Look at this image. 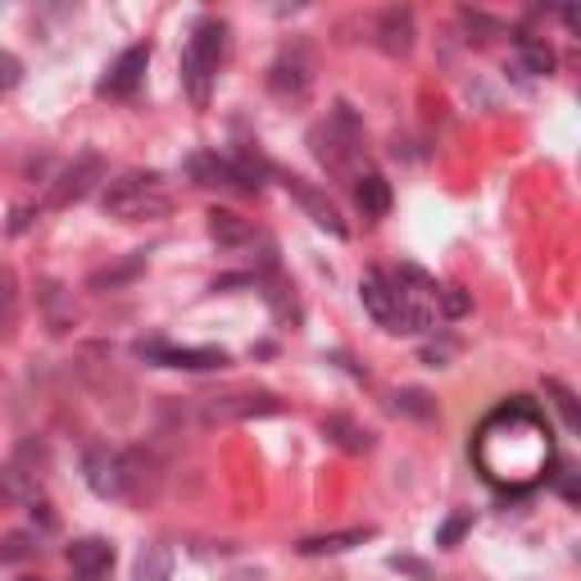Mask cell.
Returning <instances> with one entry per match:
<instances>
[{
  "label": "cell",
  "mask_w": 581,
  "mask_h": 581,
  "mask_svg": "<svg viewBox=\"0 0 581 581\" xmlns=\"http://www.w3.org/2000/svg\"><path fill=\"white\" fill-rule=\"evenodd\" d=\"M477 463L487 472L491 487H509V491H531L541 481V472L554 459L550 431L537 418L531 405H509L500 409L487 427L477 431Z\"/></svg>",
  "instance_id": "obj_1"
},
{
  "label": "cell",
  "mask_w": 581,
  "mask_h": 581,
  "mask_svg": "<svg viewBox=\"0 0 581 581\" xmlns=\"http://www.w3.org/2000/svg\"><path fill=\"white\" fill-rule=\"evenodd\" d=\"M223 51H227V23L223 19L196 23V32L186 41V55H182V82L201 110L210 105V86H214V73L223 64Z\"/></svg>",
  "instance_id": "obj_2"
},
{
  "label": "cell",
  "mask_w": 581,
  "mask_h": 581,
  "mask_svg": "<svg viewBox=\"0 0 581 581\" xmlns=\"http://www.w3.org/2000/svg\"><path fill=\"white\" fill-rule=\"evenodd\" d=\"M45 477H51V446H45L41 436H23L10 455V463L0 468V500L37 504L45 491Z\"/></svg>",
  "instance_id": "obj_3"
},
{
  "label": "cell",
  "mask_w": 581,
  "mask_h": 581,
  "mask_svg": "<svg viewBox=\"0 0 581 581\" xmlns=\"http://www.w3.org/2000/svg\"><path fill=\"white\" fill-rule=\"evenodd\" d=\"M105 214L110 218H164L169 214V196L160 191V177L155 173H123L105 186L101 196Z\"/></svg>",
  "instance_id": "obj_4"
},
{
  "label": "cell",
  "mask_w": 581,
  "mask_h": 581,
  "mask_svg": "<svg viewBox=\"0 0 581 581\" xmlns=\"http://www.w3.org/2000/svg\"><path fill=\"white\" fill-rule=\"evenodd\" d=\"M136 355L160 364V368H182V373H214V368L232 364V355L223 346H186V350H177V346H164V342H141Z\"/></svg>",
  "instance_id": "obj_5"
},
{
  "label": "cell",
  "mask_w": 581,
  "mask_h": 581,
  "mask_svg": "<svg viewBox=\"0 0 581 581\" xmlns=\"http://www.w3.org/2000/svg\"><path fill=\"white\" fill-rule=\"evenodd\" d=\"M282 414V400L273 391H232V396H214L205 405V422H255V418H273Z\"/></svg>",
  "instance_id": "obj_6"
},
{
  "label": "cell",
  "mask_w": 581,
  "mask_h": 581,
  "mask_svg": "<svg viewBox=\"0 0 581 581\" xmlns=\"http://www.w3.org/2000/svg\"><path fill=\"white\" fill-rule=\"evenodd\" d=\"M82 477L86 487L101 500H123L128 496V472H123V455L110 446H91L82 455Z\"/></svg>",
  "instance_id": "obj_7"
},
{
  "label": "cell",
  "mask_w": 581,
  "mask_h": 581,
  "mask_svg": "<svg viewBox=\"0 0 581 581\" xmlns=\"http://www.w3.org/2000/svg\"><path fill=\"white\" fill-rule=\"evenodd\" d=\"M282 186L290 191V196H296V205L323 227V232H332L336 241H346L350 236V227H346V218H342V210H336L332 205V196H327V191L323 186H314V182H305V177H296V173H290V177H282Z\"/></svg>",
  "instance_id": "obj_8"
},
{
  "label": "cell",
  "mask_w": 581,
  "mask_h": 581,
  "mask_svg": "<svg viewBox=\"0 0 581 581\" xmlns=\"http://www.w3.org/2000/svg\"><path fill=\"white\" fill-rule=\"evenodd\" d=\"M101 177H105V160H101V155H78V160L55 177L51 201H45V205H51V210H69V205H78Z\"/></svg>",
  "instance_id": "obj_9"
},
{
  "label": "cell",
  "mask_w": 581,
  "mask_h": 581,
  "mask_svg": "<svg viewBox=\"0 0 581 581\" xmlns=\"http://www.w3.org/2000/svg\"><path fill=\"white\" fill-rule=\"evenodd\" d=\"M414 37H418V28H414V10H405V6L381 10L377 28H373L377 51H381V55H391V60H405V55L414 51Z\"/></svg>",
  "instance_id": "obj_10"
},
{
  "label": "cell",
  "mask_w": 581,
  "mask_h": 581,
  "mask_svg": "<svg viewBox=\"0 0 581 581\" xmlns=\"http://www.w3.org/2000/svg\"><path fill=\"white\" fill-rule=\"evenodd\" d=\"M145 64H151V45H128V51L110 64V73L101 78V95H114V101H123V95H132L145 78Z\"/></svg>",
  "instance_id": "obj_11"
},
{
  "label": "cell",
  "mask_w": 581,
  "mask_h": 581,
  "mask_svg": "<svg viewBox=\"0 0 581 581\" xmlns=\"http://www.w3.org/2000/svg\"><path fill=\"white\" fill-rule=\"evenodd\" d=\"M73 581H105L114 572V546L105 537H82L69 546Z\"/></svg>",
  "instance_id": "obj_12"
},
{
  "label": "cell",
  "mask_w": 581,
  "mask_h": 581,
  "mask_svg": "<svg viewBox=\"0 0 581 581\" xmlns=\"http://www.w3.org/2000/svg\"><path fill=\"white\" fill-rule=\"evenodd\" d=\"M309 82H314V69H309V60H305L300 51L282 55V60L268 69V86H273V95H282V101H305Z\"/></svg>",
  "instance_id": "obj_13"
},
{
  "label": "cell",
  "mask_w": 581,
  "mask_h": 581,
  "mask_svg": "<svg viewBox=\"0 0 581 581\" xmlns=\"http://www.w3.org/2000/svg\"><path fill=\"white\" fill-rule=\"evenodd\" d=\"M359 290H364V309H368L381 327H391V318H396V309H400V286L386 282L381 268H368L364 282H359Z\"/></svg>",
  "instance_id": "obj_14"
},
{
  "label": "cell",
  "mask_w": 581,
  "mask_h": 581,
  "mask_svg": "<svg viewBox=\"0 0 581 581\" xmlns=\"http://www.w3.org/2000/svg\"><path fill=\"white\" fill-rule=\"evenodd\" d=\"M186 177L196 182V186H223V191H236V173H232V160L218 155V151H201V155H191L186 160Z\"/></svg>",
  "instance_id": "obj_15"
},
{
  "label": "cell",
  "mask_w": 581,
  "mask_h": 581,
  "mask_svg": "<svg viewBox=\"0 0 581 581\" xmlns=\"http://www.w3.org/2000/svg\"><path fill=\"white\" fill-rule=\"evenodd\" d=\"M145 251H132V255H123L119 264H105V268H95L91 277H86V290H123V286H132L141 273H145Z\"/></svg>",
  "instance_id": "obj_16"
},
{
  "label": "cell",
  "mask_w": 581,
  "mask_h": 581,
  "mask_svg": "<svg viewBox=\"0 0 581 581\" xmlns=\"http://www.w3.org/2000/svg\"><path fill=\"white\" fill-rule=\"evenodd\" d=\"M364 541H373V527H350V531H327V537H305L296 550H300L305 559H323V554H346V550H355V546H364Z\"/></svg>",
  "instance_id": "obj_17"
},
{
  "label": "cell",
  "mask_w": 581,
  "mask_h": 581,
  "mask_svg": "<svg viewBox=\"0 0 581 581\" xmlns=\"http://www.w3.org/2000/svg\"><path fill=\"white\" fill-rule=\"evenodd\" d=\"M323 436H327L332 446L350 450V455H368V450H373V431L359 427V422L346 418V414H327V418H323Z\"/></svg>",
  "instance_id": "obj_18"
},
{
  "label": "cell",
  "mask_w": 581,
  "mask_h": 581,
  "mask_svg": "<svg viewBox=\"0 0 581 581\" xmlns=\"http://www.w3.org/2000/svg\"><path fill=\"white\" fill-rule=\"evenodd\" d=\"M23 318V290H19V273L14 264H0V342H10L14 327Z\"/></svg>",
  "instance_id": "obj_19"
},
{
  "label": "cell",
  "mask_w": 581,
  "mask_h": 581,
  "mask_svg": "<svg viewBox=\"0 0 581 581\" xmlns=\"http://www.w3.org/2000/svg\"><path fill=\"white\" fill-rule=\"evenodd\" d=\"M210 236L218 241V246H251L255 241V227L241 218V214H232V210H210Z\"/></svg>",
  "instance_id": "obj_20"
},
{
  "label": "cell",
  "mask_w": 581,
  "mask_h": 581,
  "mask_svg": "<svg viewBox=\"0 0 581 581\" xmlns=\"http://www.w3.org/2000/svg\"><path fill=\"white\" fill-rule=\"evenodd\" d=\"M41 305H45V327L55 336H64L73 327V296L60 282H41Z\"/></svg>",
  "instance_id": "obj_21"
},
{
  "label": "cell",
  "mask_w": 581,
  "mask_h": 581,
  "mask_svg": "<svg viewBox=\"0 0 581 581\" xmlns=\"http://www.w3.org/2000/svg\"><path fill=\"white\" fill-rule=\"evenodd\" d=\"M355 201H359L364 218H381L386 210H391V182H386L381 173H364L359 186H355Z\"/></svg>",
  "instance_id": "obj_22"
},
{
  "label": "cell",
  "mask_w": 581,
  "mask_h": 581,
  "mask_svg": "<svg viewBox=\"0 0 581 581\" xmlns=\"http://www.w3.org/2000/svg\"><path fill=\"white\" fill-rule=\"evenodd\" d=\"M132 581H173V550L169 546H145L136 554Z\"/></svg>",
  "instance_id": "obj_23"
},
{
  "label": "cell",
  "mask_w": 581,
  "mask_h": 581,
  "mask_svg": "<svg viewBox=\"0 0 581 581\" xmlns=\"http://www.w3.org/2000/svg\"><path fill=\"white\" fill-rule=\"evenodd\" d=\"M518 64H522L527 73L546 78V73H554V51H550L546 41H531V37L518 32Z\"/></svg>",
  "instance_id": "obj_24"
},
{
  "label": "cell",
  "mask_w": 581,
  "mask_h": 581,
  "mask_svg": "<svg viewBox=\"0 0 581 581\" xmlns=\"http://www.w3.org/2000/svg\"><path fill=\"white\" fill-rule=\"evenodd\" d=\"M391 409L405 414V418H418V422H431L436 418V400L427 391H418V386H405V391L391 396Z\"/></svg>",
  "instance_id": "obj_25"
},
{
  "label": "cell",
  "mask_w": 581,
  "mask_h": 581,
  "mask_svg": "<svg viewBox=\"0 0 581 581\" xmlns=\"http://www.w3.org/2000/svg\"><path fill=\"white\" fill-rule=\"evenodd\" d=\"M546 396L554 400V409H559V418H563V427L568 431H581V414H577V396L568 391L563 381H554V377H546Z\"/></svg>",
  "instance_id": "obj_26"
},
{
  "label": "cell",
  "mask_w": 581,
  "mask_h": 581,
  "mask_svg": "<svg viewBox=\"0 0 581 581\" xmlns=\"http://www.w3.org/2000/svg\"><path fill=\"white\" fill-rule=\"evenodd\" d=\"M459 23L477 37V41H496V37H504V23H496V19H487L481 10H459Z\"/></svg>",
  "instance_id": "obj_27"
},
{
  "label": "cell",
  "mask_w": 581,
  "mask_h": 581,
  "mask_svg": "<svg viewBox=\"0 0 581 581\" xmlns=\"http://www.w3.org/2000/svg\"><path fill=\"white\" fill-rule=\"evenodd\" d=\"M436 300H441V314L446 318H463L472 309V296L463 286H436Z\"/></svg>",
  "instance_id": "obj_28"
},
{
  "label": "cell",
  "mask_w": 581,
  "mask_h": 581,
  "mask_svg": "<svg viewBox=\"0 0 581 581\" xmlns=\"http://www.w3.org/2000/svg\"><path fill=\"white\" fill-rule=\"evenodd\" d=\"M455 350H459L455 342H431V346H422V364L427 368H446L455 359Z\"/></svg>",
  "instance_id": "obj_29"
},
{
  "label": "cell",
  "mask_w": 581,
  "mask_h": 581,
  "mask_svg": "<svg viewBox=\"0 0 581 581\" xmlns=\"http://www.w3.org/2000/svg\"><path fill=\"white\" fill-rule=\"evenodd\" d=\"M468 527H472V518H468V513H455L441 531H436V546H459V537H463Z\"/></svg>",
  "instance_id": "obj_30"
},
{
  "label": "cell",
  "mask_w": 581,
  "mask_h": 581,
  "mask_svg": "<svg viewBox=\"0 0 581 581\" xmlns=\"http://www.w3.org/2000/svg\"><path fill=\"white\" fill-rule=\"evenodd\" d=\"M32 550H37V537H10L6 546H0V559H6V563L10 559H28Z\"/></svg>",
  "instance_id": "obj_31"
},
{
  "label": "cell",
  "mask_w": 581,
  "mask_h": 581,
  "mask_svg": "<svg viewBox=\"0 0 581 581\" xmlns=\"http://www.w3.org/2000/svg\"><path fill=\"white\" fill-rule=\"evenodd\" d=\"M19 82H23V64L10 51H0V86H19Z\"/></svg>",
  "instance_id": "obj_32"
},
{
  "label": "cell",
  "mask_w": 581,
  "mask_h": 581,
  "mask_svg": "<svg viewBox=\"0 0 581 581\" xmlns=\"http://www.w3.org/2000/svg\"><path fill=\"white\" fill-rule=\"evenodd\" d=\"M391 568H405V572H414L418 581H431V572H427V563H418V559H405V554H396V559H391Z\"/></svg>",
  "instance_id": "obj_33"
},
{
  "label": "cell",
  "mask_w": 581,
  "mask_h": 581,
  "mask_svg": "<svg viewBox=\"0 0 581 581\" xmlns=\"http://www.w3.org/2000/svg\"><path fill=\"white\" fill-rule=\"evenodd\" d=\"M28 223H32V210H14V218H10V232L19 236V232H23Z\"/></svg>",
  "instance_id": "obj_34"
},
{
  "label": "cell",
  "mask_w": 581,
  "mask_h": 581,
  "mask_svg": "<svg viewBox=\"0 0 581 581\" xmlns=\"http://www.w3.org/2000/svg\"><path fill=\"white\" fill-rule=\"evenodd\" d=\"M23 581H45V577H23Z\"/></svg>",
  "instance_id": "obj_35"
}]
</instances>
